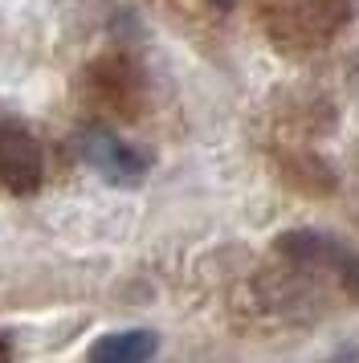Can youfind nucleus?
<instances>
[{"mask_svg": "<svg viewBox=\"0 0 359 363\" xmlns=\"http://www.w3.org/2000/svg\"><path fill=\"white\" fill-rule=\"evenodd\" d=\"M82 155H86V164L94 167V172H102L111 184H139L147 164H151L143 151L127 147L123 139H114V135H106V131L86 135V139H82Z\"/></svg>", "mask_w": 359, "mask_h": 363, "instance_id": "3", "label": "nucleus"}, {"mask_svg": "<svg viewBox=\"0 0 359 363\" xmlns=\"http://www.w3.org/2000/svg\"><path fill=\"white\" fill-rule=\"evenodd\" d=\"M160 351L155 335L151 330H118V335H106L90 347V359L94 363H143Z\"/></svg>", "mask_w": 359, "mask_h": 363, "instance_id": "4", "label": "nucleus"}, {"mask_svg": "<svg viewBox=\"0 0 359 363\" xmlns=\"http://www.w3.org/2000/svg\"><path fill=\"white\" fill-rule=\"evenodd\" d=\"M212 4H216V9H233V0H212Z\"/></svg>", "mask_w": 359, "mask_h": 363, "instance_id": "6", "label": "nucleus"}, {"mask_svg": "<svg viewBox=\"0 0 359 363\" xmlns=\"http://www.w3.org/2000/svg\"><path fill=\"white\" fill-rule=\"evenodd\" d=\"M277 253L286 257L290 265H319V269H335V278L359 294V257L351 249H343L339 241H331L323 233L314 229H298V233H286L277 241Z\"/></svg>", "mask_w": 359, "mask_h": 363, "instance_id": "1", "label": "nucleus"}, {"mask_svg": "<svg viewBox=\"0 0 359 363\" xmlns=\"http://www.w3.org/2000/svg\"><path fill=\"white\" fill-rule=\"evenodd\" d=\"M13 355V347H9V339H0V359H9Z\"/></svg>", "mask_w": 359, "mask_h": 363, "instance_id": "5", "label": "nucleus"}, {"mask_svg": "<svg viewBox=\"0 0 359 363\" xmlns=\"http://www.w3.org/2000/svg\"><path fill=\"white\" fill-rule=\"evenodd\" d=\"M0 184H9L16 196H25L41 184V147L16 123L0 127Z\"/></svg>", "mask_w": 359, "mask_h": 363, "instance_id": "2", "label": "nucleus"}]
</instances>
